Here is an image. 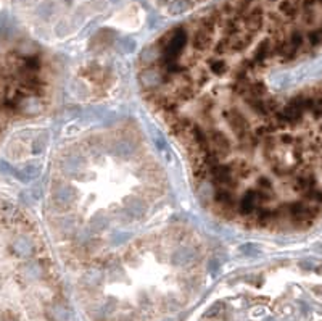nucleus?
<instances>
[{
	"label": "nucleus",
	"mask_w": 322,
	"mask_h": 321,
	"mask_svg": "<svg viewBox=\"0 0 322 321\" xmlns=\"http://www.w3.org/2000/svg\"><path fill=\"white\" fill-rule=\"evenodd\" d=\"M210 70L213 74H216V76H222V74H226V71H227V65L224 60H211Z\"/></svg>",
	"instance_id": "obj_11"
},
{
	"label": "nucleus",
	"mask_w": 322,
	"mask_h": 321,
	"mask_svg": "<svg viewBox=\"0 0 322 321\" xmlns=\"http://www.w3.org/2000/svg\"><path fill=\"white\" fill-rule=\"evenodd\" d=\"M260 203V199H258V192L256 189H251V191L245 192L243 197L240 199L239 202V212L245 216H250L254 213V210H256V205Z\"/></svg>",
	"instance_id": "obj_6"
},
{
	"label": "nucleus",
	"mask_w": 322,
	"mask_h": 321,
	"mask_svg": "<svg viewBox=\"0 0 322 321\" xmlns=\"http://www.w3.org/2000/svg\"><path fill=\"white\" fill-rule=\"evenodd\" d=\"M214 53L217 55H229V53H234L232 52V47H231V42L227 37H222L221 41H217L216 45H214Z\"/></svg>",
	"instance_id": "obj_10"
},
{
	"label": "nucleus",
	"mask_w": 322,
	"mask_h": 321,
	"mask_svg": "<svg viewBox=\"0 0 322 321\" xmlns=\"http://www.w3.org/2000/svg\"><path fill=\"white\" fill-rule=\"evenodd\" d=\"M277 218H279L277 210H271L268 207H260L256 210V223L261 226V228H269Z\"/></svg>",
	"instance_id": "obj_7"
},
{
	"label": "nucleus",
	"mask_w": 322,
	"mask_h": 321,
	"mask_svg": "<svg viewBox=\"0 0 322 321\" xmlns=\"http://www.w3.org/2000/svg\"><path fill=\"white\" fill-rule=\"evenodd\" d=\"M216 23H217V16H208L200 21V24H198V27L194 33V39H192V45L195 50L205 52L213 45Z\"/></svg>",
	"instance_id": "obj_2"
},
{
	"label": "nucleus",
	"mask_w": 322,
	"mask_h": 321,
	"mask_svg": "<svg viewBox=\"0 0 322 321\" xmlns=\"http://www.w3.org/2000/svg\"><path fill=\"white\" fill-rule=\"evenodd\" d=\"M226 121H227V125L231 126V129L234 131V134L239 137L240 142H243L245 145H250V147L256 144L258 137L251 134L248 120L245 118L239 110H227Z\"/></svg>",
	"instance_id": "obj_1"
},
{
	"label": "nucleus",
	"mask_w": 322,
	"mask_h": 321,
	"mask_svg": "<svg viewBox=\"0 0 322 321\" xmlns=\"http://www.w3.org/2000/svg\"><path fill=\"white\" fill-rule=\"evenodd\" d=\"M271 55H272V41L271 39H264L258 45L256 52H254L253 62H254V65H263V63H266V60L269 59Z\"/></svg>",
	"instance_id": "obj_8"
},
{
	"label": "nucleus",
	"mask_w": 322,
	"mask_h": 321,
	"mask_svg": "<svg viewBox=\"0 0 322 321\" xmlns=\"http://www.w3.org/2000/svg\"><path fill=\"white\" fill-rule=\"evenodd\" d=\"M208 142H210V150L211 152H214L217 157H227L231 154V140L229 137H227L222 131H217V129H213L208 133Z\"/></svg>",
	"instance_id": "obj_3"
},
{
	"label": "nucleus",
	"mask_w": 322,
	"mask_h": 321,
	"mask_svg": "<svg viewBox=\"0 0 322 321\" xmlns=\"http://www.w3.org/2000/svg\"><path fill=\"white\" fill-rule=\"evenodd\" d=\"M213 183L217 189H234L237 186V178L234 176L229 165H217L210 171Z\"/></svg>",
	"instance_id": "obj_4"
},
{
	"label": "nucleus",
	"mask_w": 322,
	"mask_h": 321,
	"mask_svg": "<svg viewBox=\"0 0 322 321\" xmlns=\"http://www.w3.org/2000/svg\"><path fill=\"white\" fill-rule=\"evenodd\" d=\"M229 168L232 169L235 178H247L251 171L250 165L247 162H243V160H235V162L229 163Z\"/></svg>",
	"instance_id": "obj_9"
},
{
	"label": "nucleus",
	"mask_w": 322,
	"mask_h": 321,
	"mask_svg": "<svg viewBox=\"0 0 322 321\" xmlns=\"http://www.w3.org/2000/svg\"><path fill=\"white\" fill-rule=\"evenodd\" d=\"M242 21L245 26V31H248L251 34L258 33L263 24H264V12L261 7H253L248 12H245L242 15Z\"/></svg>",
	"instance_id": "obj_5"
}]
</instances>
